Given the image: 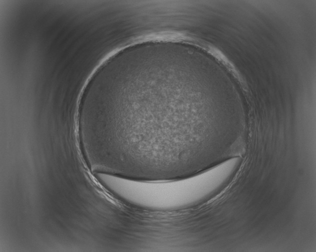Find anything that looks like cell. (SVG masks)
<instances>
[{"instance_id":"1","label":"cell","mask_w":316,"mask_h":252,"mask_svg":"<svg viewBox=\"0 0 316 252\" xmlns=\"http://www.w3.org/2000/svg\"><path fill=\"white\" fill-rule=\"evenodd\" d=\"M234 174L223 162L196 174L176 179L138 180L116 176L112 192L124 201L152 210H176L193 207L222 187Z\"/></svg>"}]
</instances>
